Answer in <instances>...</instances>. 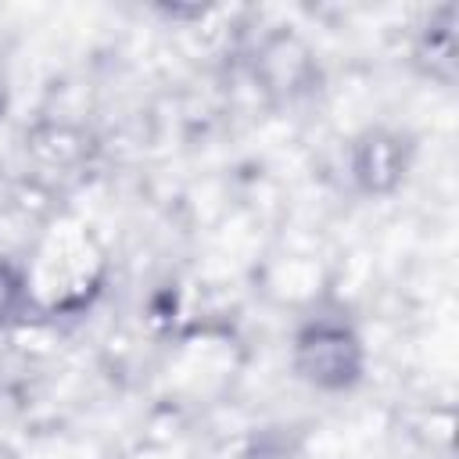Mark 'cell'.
Wrapping results in <instances>:
<instances>
[{
    "label": "cell",
    "mask_w": 459,
    "mask_h": 459,
    "mask_svg": "<svg viewBox=\"0 0 459 459\" xmlns=\"http://www.w3.org/2000/svg\"><path fill=\"white\" fill-rule=\"evenodd\" d=\"M366 341L359 326L341 312H312L290 337V366L301 384L323 394H344L366 377Z\"/></svg>",
    "instance_id": "cell-1"
},
{
    "label": "cell",
    "mask_w": 459,
    "mask_h": 459,
    "mask_svg": "<svg viewBox=\"0 0 459 459\" xmlns=\"http://www.w3.org/2000/svg\"><path fill=\"white\" fill-rule=\"evenodd\" d=\"M412 165V143L387 126H366L348 147V172L362 194H391Z\"/></svg>",
    "instance_id": "cell-2"
},
{
    "label": "cell",
    "mask_w": 459,
    "mask_h": 459,
    "mask_svg": "<svg viewBox=\"0 0 459 459\" xmlns=\"http://www.w3.org/2000/svg\"><path fill=\"white\" fill-rule=\"evenodd\" d=\"M39 316V301L29 280V269L0 251V330L29 326Z\"/></svg>",
    "instance_id": "cell-3"
},
{
    "label": "cell",
    "mask_w": 459,
    "mask_h": 459,
    "mask_svg": "<svg viewBox=\"0 0 459 459\" xmlns=\"http://www.w3.org/2000/svg\"><path fill=\"white\" fill-rule=\"evenodd\" d=\"M244 459H301V452H298V445H294L290 434L265 430V434H258L251 441V448L244 452Z\"/></svg>",
    "instance_id": "cell-4"
},
{
    "label": "cell",
    "mask_w": 459,
    "mask_h": 459,
    "mask_svg": "<svg viewBox=\"0 0 459 459\" xmlns=\"http://www.w3.org/2000/svg\"><path fill=\"white\" fill-rule=\"evenodd\" d=\"M4 108H7V93H4V82H0V118H4Z\"/></svg>",
    "instance_id": "cell-5"
}]
</instances>
